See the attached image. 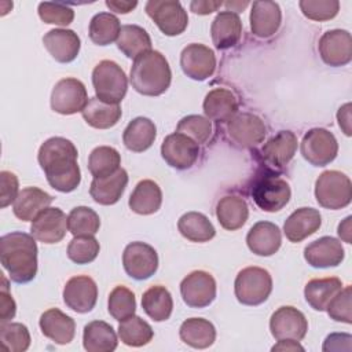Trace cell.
<instances>
[{
    "mask_svg": "<svg viewBox=\"0 0 352 352\" xmlns=\"http://www.w3.org/2000/svg\"><path fill=\"white\" fill-rule=\"evenodd\" d=\"M122 264L131 278L144 280L157 272L158 254L155 249L146 242H131L124 249Z\"/></svg>",
    "mask_w": 352,
    "mask_h": 352,
    "instance_id": "cell-11",
    "label": "cell"
},
{
    "mask_svg": "<svg viewBox=\"0 0 352 352\" xmlns=\"http://www.w3.org/2000/svg\"><path fill=\"white\" fill-rule=\"evenodd\" d=\"M298 6L304 16L316 22L333 19L340 11L337 0H301Z\"/></svg>",
    "mask_w": 352,
    "mask_h": 352,
    "instance_id": "cell-49",
    "label": "cell"
},
{
    "mask_svg": "<svg viewBox=\"0 0 352 352\" xmlns=\"http://www.w3.org/2000/svg\"><path fill=\"white\" fill-rule=\"evenodd\" d=\"M88 100L89 99L85 85L73 77L59 80L51 94L52 110L63 116L82 111Z\"/></svg>",
    "mask_w": 352,
    "mask_h": 352,
    "instance_id": "cell-10",
    "label": "cell"
},
{
    "mask_svg": "<svg viewBox=\"0 0 352 352\" xmlns=\"http://www.w3.org/2000/svg\"><path fill=\"white\" fill-rule=\"evenodd\" d=\"M344 257L345 250L341 242L333 236H322L304 249V258L314 268L337 267Z\"/></svg>",
    "mask_w": 352,
    "mask_h": 352,
    "instance_id": "cell-20",
    "label": "cell"
},
{
    "mask_svg": "<svg viewBox=\"0 0 352 352\" xmlns=\"http://www.w3.org/2000/svg\"><path fill=\"white\" fill-rule=\"evenodd\" d=\"M121 155L110 146L95 147L88 158V169L94 177H104L120 169Z\"/></svg>",
    "mask_w": 352,
    "mask_h": 352,
    "instance_id": "cell-43",
    "label": "cell"
},
{
    "mask_svg": "<svg viewBox=\"0 0 352 352\" xmlns=\"http://www.w3.org/2000/svg\"><path fill=\"white\" fill-rule=\"evenodd\" d=\"M98 300V286L91 276L77 275L70 278L63 287L65 304L78 314L94 309Z\"/></svg>",
    "mask_w": 352,
    "mask_h": 352,
    "instance_id": "cell-18",
    "label": "cell"
},
{
    "mask_svg": "<svg viewBox=\"0 0 352 352\" xmlns=\"http://www.w3.org/2000/svg\"><path fill=\"white\" fill-rule=\"evenodd\" d=\"M179 232L191 242H208L216 235L210 220L199 212H187L177 221Z\"/></svg>",
    "mask_w": 352,
    "mask_h": 352,
    "instance_id": "cell-39",
    "label": "cell"
},
{
    "mask_svg": "<svg viewBox=\"0 0 352 352\" xmlns=\"http://www.w3.org/2000/svg\"><path fill=\"white\" fill-rule=\"evenodd\" d=\"M352 289L351 286H346L344 289H341L334 297L333 300L329 302L326 311L329 314V316L336 320V322H342L346 324L352 323V304H351V296Z\"/></svg>",
    "mask_w": 352,
    "mask_h": 352,
    "instance_id": "cell-51",
    "label": "cell"
},
{
    "mask_svg": "<svg viewBox=\"0 0 352 352\" xmlns=\"http://www.w3.org/2000/svg\"><path fill=\"white\" fill-rule=\"evenodd\" d=\"M118 337L128 346H143L153 340L154 331L146 320L133 315L120 323Z\"/></svg>",
    "mask_w": 352,
    "mask_h": 352,
    "instance_id": "cell-42",
    "label": "cell"
},
{
    "mask_svg": "<svg viewBox=\"0 0 352 352\" xmlns=\"http://www.w3.org/2000/svg\"><path fill=\"white\" fill-rule=\"evenodd\" d=\"M129 78L136 92L158 96L169 88L172 72L166 58L160 51L150 50L133 59Z\"/></svg>",
    "mask_w": 352,
    "mask_h": 352,
    "instance_id": "cell-3",
    "label": "cell"
},
{
    "mask_svg": "<svg viewBox=\"0 0 352 352\" xmlns=\"http://www.w3.org/2000/svg\"><path fill=\"white\" fill-rule=\"evenodd\" d=\"M100 246L94 235L74 236L67 246V257L76 264L92 263L99 254Z\"/></svg>",
    "mask_w": 352,
    "mask_h": 352,
    "instance_id": "cell-47",
    "label": "cell"
},
{
    "mask_svg": "<svg viewBox=\"0 0 352 352\" xmlns=\"http://www.w3.org/2000/svg\"><path fill=\"white\" fill-rule=\"evenodd\" d=\"M136 300L132 290L125 286H116L109 296V314L118 322L135 315Z\"/></svg>",
    "mask_w": 352,
    "mask_h": 352,
    "instance_id": "cell-45",
    "label": "cell"
},
{
    "mask_svg": "<svg viewBox=\"0 0 352 352\" xmlns=\"http://www.w3.org/2000/svg\"><path fill=\"white\" fill-rule=\"evenodd\" d=\"M0 340L3 346L11 352H23L30 346V334L28 327L16 322L1 323Z\"/></svg>",
    "mask_w": 352,
    "mask_h": 352,
    "instance_id": "cell-46",
    "label": "cell"
},
{
    "mask_svg": "<svg viewBox=\"0 0 352 352\" xmlns=\"http://www.w3.org/2000/svg\"><path fill=\"white\" fill-rule=\"evenodd\" d=\"M272 351H287V352H294V351H304V346L300 345L298 341L294 340H278V344H275Z\"/></svg>",
    "mask_w": 352,
    "mask_h": 352,
    "instance_id": "cell-58",
    "label": "cell"
},
{
    "mask_svg": "<svg viewBox=\"0 0 352 352\" xmlns=\"http://www.w3.org/2000/svg\"><path fill=\"white\" fill-rule=\"evenodd\" d=\"M338 153L336 136L324 128L309 129L301 140V154L314 166H324L334 161Z\"/></svg>",
    "mask_w": 352,
    "mask_h": 352,
    "instance_id": "cell-9",
    "label": "cell"
},
{
    "mask_svg": "<svg viewBox=\"0 0 352 352\" xmlns=\"http://www.w3.org/2000/svg\"><path fill=\"white\" fill-rule=\"evenodd\" d=\"M120 30V19L110 12H99L89 22V38L98 45H109L117 41Z\"/></svg>",
    "mask_w": 352,
    "mask_h": 352,
    "instance_id": "cell-41",
    "label": "cell"
},
{
    "mask_svg": "<svg viewBox=\"0 0 352 352\" xmlns=\"http://www.w3.org/2000/svg\"><path fill=\"white\" fill-rule=\"evenodd\" d=\"M0 261L10 279L16 283H28L37 274V245L34 236L14 231L0 239Z\"/></svg>",
    "mask_w": 352,
    "mask_h": 352,
    "instance_id": "cell-2",
    "label": "cell"
},
{
    "mask_svg": "<svg viewBox=\"0 0 352 352\" xmlns=\"http://www.w3.org/2000/svg\"><path fill=\"white\" fill-rule=\"evenodd\" d=\"M236 300L243 305H260L272 292V278L261 267H246L238 272L234 282Z\"/></svg>",
    "mask_w": 352,
    "mask_h": 352,
    "instance_id": "cell-5",
    "label": "cell"
},
{
    "mask_svg": "<svg viewBox=\"0 0 352 352\" xmlns=\"http://www.w3.org/2000/svg\"><path fill=\"white\" fill-rule=\"evenodd\" d=\"M176 132L184 133L192 140H195L198 144H202L212 135V122L206 117L191 114V116L183 117L179 121L176 126Z\"/></svg>",
    "mask_w": 352,
    "mask_h": 352,
    "instance_id": "cell-48",
    "label": "cell"
},
{
    "mask_svg": "<svg viewBox=\"0 0 352 352\" xmlns=\"http://www.w3.org/2000/svg\"><path fill=\"white\" fill-rule=\"evenodd\" d=\"M246 243L250 252L257 256H272L280 248L282 234L276 224L271 221H258L249 230Z\"/></svg>",
    "mask_w": 352,
    "mask_h": 352,
    "instance_id": "cell-24",
    "label": "cell"
},
{
    "mask_svg": "<svg viewBox=\"0 0 352 352\" xmlns=\"http://www.w3.org/2000/svg\"><path fill=\"white\" fill-rule=\"evenodd\" d=\"M142 308L154 322L168 320L173 309V300L169 290L160 285L151 286L143 293Z\"/></svg>",
    "mask_w": 352,
    "mask_h": 352,
    "instance_id": "cell-38",
    "label": "cell"
},
{
    "mask_svg": "<svg viewBox=\"0 0 352 352\" xmlns=\"http://www.w3.org/2000/svg\"><path fill=\"white\" fill-rule=\"evenodd\" d=\"M128 184V173L120 168L114 173L104 177H94L89 194L99 205H114L118 202Z\"/></svg>",
    "mask_w": 352,
    "mask_h": 352,
    "instance_id": "cell-26",
    "label": "cell"
},
{
    "mask_svg": "<svg viewBox=\"0 0 352 352\" xmlns=\"http://www.w3.org/2000/svg\"><path fill=\"white\" fill-rule=\"evenodd\" d=\"M77 157L76 146L66 138L54 136L40 146L37 160L52 188L72 192L78 187L81 172Z\"/></svg>",
    "mask_w": 352,
    "mask_h": 352,
    "instance_id": "cell-1",
    "label": "cell"
},
{
    "mask_svg": "<svg viewBox=\"0 0 352 352\" xmlns=\"http://www.w3.org/2000/svg\"><path fill=\"white\" fill-rule=\"evenodd\" d=\"M180 294L188 307L205 308L216 298V280L206 271H192L182 280Z\"/></svg>",
    "mask_w": 352,
    "mask_h": 352,
    "instance_id": "cell-12",
    "label": "cell"
},
{
    "mask_svg": "<svg viewBox=\"0 0 352 352\" xmlns=\"http://www.w3.org/2000/svg\"><path fill=\"white\" fill-rule=\"evenodd\" d=\"M270 330L275 340L301 341L308 330L305 315L294 307L278 308L270 319Z\"/></svg>",
    "mask_w": 352,
    "mask_h": 352,
    "instance_id": "cell-16",
    "label": "cell"
},
{
    "mask_svg": "<svg viewBox=\"0 0 352 352\" xmlns=\"http://www.w3.org/2000/svg\"><path fill=\"white\" fill-rule=\"evenodd\" d=\"M81 114L85 122L92 128L109 129L120 121L122 116V110L120 104L106 103L95 96L88 100Z\"/></svg>",
    "mask_w": 352,
    "mask_h": 352,
    "instance_id": "cell-36",
    "label": "cell"
},
{
    "mask_svg": "<svg viewBox=\"0 0 352 352\" xmlns=\"http://www.w3.org/2000/svg\"><path fill=\"white\" fill-rule=\"evenodd\" d=\"M67 230V217L59 208H45L32 221L30 234L43 243L60 242Z\"/></svg>",
    "mask_w": 352,
    "mask_h": 352,
    "instance_id": "cell-19",
    "label": "cell"
},
{
    "mask_svg": "<svg viewBox=\"0 0 352 352\" xmlns=\"http://www.w3.org/2000/svg\"><path fill=\"white\" fill-rule=\"evenodd\" d=\"M180 340L191 348H209L216 340V329L212 322L204 318L186 319L179 330Z\"/></svg>",
    "mask_w": 352,
    "mask_h": 352,
    "instance_id": "cell-34",
    "label": "cell"
},
{
    "mask_svg": "<svg viewBox=\"0 0 352 352\" xmlns=\"http://www.w3.org/2000/svg\"><path fill=\"white\" fill-rule=\"evenodd\" d=\"M106 6L117 14H128L138 6V1L136 0H132V1H128V0H121V1L120 0H106Z\"/></svg>",
    "mask_w": 352,
    "mask_h": 352,
    "instance_id": "cell-57",
    "label": "cell"
},
{
    "mask_svg": "<svg viewBox=\"0 0 352 352\" xmlns=\"http://www.w3.org/2000/svg\"><path fill=\"white\" fill-rule=\"evenodd\" d=\"M52 197L41 188L26 187L22 188L12 202L14 214L22 221H33L36 216L50 206Z\"/></svg>",
    "mask_w": 352,
    "mask_h": 352,
    "instance_id": "cell-30",
    "label": "cell"
},
{
    "mask_svg": "<svg viewBox=\"0 0 352 352\" xmlns=\"http://www.w3.org/2000/svg\"><path fill=\"white\" fill-rule=\"evenodd\" d=\"M162 204V191L160 186L150 179L140 180L133 188L128 205L138 214H153Z\"/></svg>",
    "mask_w": 352,
    "mask_h": 352,
    "instance_id": "cell-32",
    "label": "cell"
},
{
    "mask_svg": "<svg viewBox=\"0 0 352 352\" xmlns=\"http://www.w3.org/2000/svg\"><path fill=\"white\" fill-rule=\"evenodd\" d=\"M252 197L261 210L278 212L289 204L292 190L289 183L282 177L272 173H264L254 180Z\"/></svg>",
    "mask_w": 352,
    "mask_h": 352,
    "instance_id": "cell-7",
    "label": "cell"
},
{
    "mask_svg": "<svg viewBox=\"0 0 352 352\" xmlns=\"http://www.w3.org/2000/svg\"><path fill=\"white\" fill-rule=\"evenodd\" d=\"M92 84L96 98L106 103L120 104L128 89L125 72L116 62L100 60L92 72Z\"/></svg>",
    "mask_w": 352,
    "mask_h": 352,
    "instance_id": "cell-4",
    "label": "cell"
},
{
    "mask_svg": "<svg viewBox=\"0 0 352 352\" xmlns=\"http://www.w3.org/2000/svg\"><path fill=\"white\" fill-rule=\"evenodd\" d=\"M183 73L195 81L209 78L216 69V56L213 50L204 44L192 43L183 48L180 55Z\"/></svg>",
    "mask_w": 352,
    "mask_h": 352,
    "instance_id": "cell-17",
    "label": "cell"
},
{
    "mask_svg": "<svg viewBox=\"0 0 352 352\" xmlns=\"http://www.w3.org/2000/svg\"><path fill=\"white\" fill-rule=\"evenodd\" d=\"M337 120H338V125L342 129V132L346 136L352 135V129H351V103H345L342 104L338 111H337Z\"/></svg>",
    "mask_w": 352,
    "mask_h": 352,
    "instance_id": "cell-56",
    "label": "cell"
},
{
    "mask_svg": "<svg viewBox=\"0 0 352 352\" xmlns=\"http://www.w3.org/2000/svg\"><path fill=\"white\" fill-rule=\"evenodd\" d=\"M230 139L241 147H256L263 143L267 128L264 121L252 113H236L227 124Z\"/></svg>",
    "mask_w": 352,
    "mask_h": 352,
    "instance_id": "cell-15",
    "label": "cell"
},
{
    "mask_svg": "<svg viewBox=\"0 0 352 352\" xmlns=\"http://www.w3.org/2000/svg\"><path fill=\"white\" fill-rule=\"evenodd\" d=\"M342 289L341 279L336 276L311 279L304 289L307 302L315 311H324L333 297Z\"/></svg>",
    "mask_w": 352,
    "mask_h": 352,
    "instance_id": "cell-37",
    "label": "cell"
},
{
    "mask_svg": "<svg viewBox=\"0 0 352 352\" xmlns=\"http://www.w3.org/2000/svg\"><path fill=\"white\" fill-rule=\"evenodd\" d=\"M0 206L6 208L18 197V177L8 170H1L0 173Z\"/></svg>",
    "mask_w": 352,
    "mask_h": 352,
    "instance_id": "cell-52",
    "label": "cell"
},
{
    "mask_svg": "<svg viewBox=\"0 0 352 352\" xmlns=\"http://www.w3.org/2000/svg\"><path fill=\"white\" fill-rule=\"evenodd\" d=\"M236 96L226 88L209 91L204 99V113L206 118L217 122H228L238 113Z\"/></svg>",
    "mask_w": 352,
    "mask_h": 352,
    "instance_id": "cell-29",
    "label": "cell"
},
{
    "mask_svg": "<svg viewBox=\"0 0 352 352\" xmlns=\"http://www.w3.org/2000/svg\"><path fill=\"white\" fill-rule=\"evenodd\" d=\"M282 22V11L278 3L264 0L254 1L250 11V30L256 37L268 38L275 34Z\"/></svg>",
    "mask_w": 352,
    "mask_h": 352,
    "instance_id": "cell-22",
    "label": "cell"
},
{
    "mask_svg": "<svg viewBox=\"0 0 352 352\" xmlns=\"http://www.w3.org/2000/svg\"><path fill=\"white\" fill-rule=\"evenodd\" d=\"M43 44L50 55L60 63L73 62L81 47L80 37L70 29H52L43 37Z\"/></svg>",
    "mask_w": 352,
    "mask_h": 352,
    "instance_id": "cell-21",
    "label": "cell"
},
{
    "mask_svg": "<svg viewBox=\"0 0 352 352\" xmlns=\"http://www.w3.org/2000/svg\"><path fill=\"white\" fill-rule=\"evenodd\" d=\"M216 216L223 228L235 231L246 223L249 217V208L243 198L236 195H226L217 202Z\"/></svg>",
    "mask_w": 352,
    "mask_h": 352,
    "instance_id": "cell-35",
    "label": "cell"
},
{
    "mask_svg": "<svg viewBox=\"0 0 352 352\" xmlns=\"http://www.w3.org/2000/svg\"><path fill=\"white\" fill-rule=\"evenodd\" d=\"M351 220H352V217L351 216H348V217H345L340 224H338V235H340V238L344 241V242H346V243H351L352 242V239H351Z\"/></svg>",
    "mask_w": 352,
    "mask_h": 352,
    "instance_id": "cell-59",
    "label": "cell"
},
{
    "mask_svg": "<svg viewBox=\"0 0 352 352\" xmlns=\"http://www.w3.org/2000/svg\"><path fill=\"white\" fill-rule=\"evenodd\" d=\"M41 333L55 344L66 345L73 341L76 334L74 319L58 308H50L41 314L38 320Z\"/></svg>",
    "mask_w": 352,
    "mask_h": 352,
    "instance_id": "cell-23",
    "label": "cell"
},
{
    "mask_svg": "<svg viewBox=\"0 0 352 352\" xmlns=\"http://www.w3.org/2000/svg\"><path fill=\"white\" fill-rule=\"evenodd\" d=\"M16 312L15 301L8 292V282L4 275H1V290H0V320L1 323L10 322Z\"/></svg>",
    "mask_w": 352,
    "mask_h": 352,
    "instance_id": "cell-53",
    "label": "cell"
},
{
    "mask_svg": "<svg viewBox=\"0 0 352 352\" xmlns=\"http://www.w3.org/2000/svg\"><path fill=\"white\" fill-rule=\"evenodd\" d=\"M38 16L45 23L67 26L74 19V11L63 3L43 1L38 4Z\"/></svg>",
    "mask_w": 352,
    "mask_h": 352,
    "instance_id": "cell-50",
    "label": "cell"
},
{
    "mask_svg": "<svg viewBox=\"0 0 352 352\" xmlns=\"http://www.w3.org/2000/svg\"><path fill=\"white\" fill-rule=\"evenodd\" d=\"M297 146V136L292 131H280L261 147V155L268 164L282 168L294 157Z\"/></svg>",
    "mask_w": 352,
    "mask_h": 352,
    "instance_id": "cell-28",
    "label": "cell"
},
{
    "mask_svg": "<svg viewBox=\"0 0 352 352\" xmlns=\"http://www.w3.org/2000/svg\"><path fill=\"white\" fill-rule=\"evenodd\" d=\"M221 1H213V0H194L190 3V8L194 14L198 15H208L213 11H217V8L221 7Z\"/></svg>",
    "mask_w": 352,
    "mask_h": 352,
    "instance_id": "cell-55",
    "label": "cell"
},
{
    "mask_svg": "<svg viewBox=\"0 0 352 352\" xmlns=\"http://www.w3.org/2000/svg\"><path fill=\"white\" fill-rule=\"evenodd\" d=\"M322 226L319 210L314 208H298L283 224V232L290 242H301L315 234Z\"/></svg>",
    "mask_w": 352,
    "mask_h": 352,
    "instance_id": "cell-25",
    "label": "cell"
},
{
    "mask_svg": "<svg viewBox=\"0 0 352 352\" xmlns=\"http://www.w3.org/2000/svg\"><path fill=\"white\" fill-rule=\"evenodd\" d=\"M315 198L326 209H342L351 204L352 183L340 170H324L316 179Z\"/></svg>",
    "mask_w": 352,
    "mask_h": 352,
    "instance_id": "cell-6",
    "label": "cell"
},
{
    "mask_svg": "<svg viewBox=\"0 0 352 352\" xmlns=\"http://www.w3.org/2000/svg\"><path fill=\"white\" fill-rule=\"evenodd\" d=\"M210 34L217 50L234 47L242 36V22L239 15L230 10L219 12L212 22Z\"/></svg>",
    "mask_w": 352,
    "mask_h": 352,
    "instance_id": "cell-27",
    "label": "cell"
},
{
    "mask_svg": "<svg viewBox=\"0 0 352 352\" xmlns=\"http://www.w3.org/2000/svg\"><path fill=\"white\" fill-rule=\"evenodd\" d=\"M117 47L124 55L135 59L151 50V38L143 28L138 25H124L117 38Z\"/></svg>",
    "mask_w": 352,
    "mask_h": 352,
    "instance_id": "cell-40",
    "label": "cell"
},
{
    "mask_svg": "<svg viewBox=\"0 0 352 352\" xmlns=\"http://www.w3.org/2000/svg\"><path fill=\"white\" fill-rule=\"evenodd\" d=\"M82 345L88 352H113L118 345V340L109 323L92 320L84 327Z\"/></svg>",
    "mask_w": 352,
    "mask_h": 352,
    "instance_id": "cell-33",
    "label": "cell"
},
{
    "mask_svg": "<svg viewBox=\"0 0 352 352\" xmlns=\"http://www.w3.org/2000/svg\"><path fill=\"white\" fill-rule=\"evenodd\" d=\"M155 136L157 128L154 122L146 117H136L124 129L122 142L128 150L142 153L153 146Z\"/></svg>",
    "mask_w": 352,
    "mask_h": 352,
    "instance_id": "cell-31",
    "label": "cell"
},
{
    "mask_svg": "<svg viewBox=\"0 0 352 352\" xmlns=\"http://www.w3.org/2000/svg\"><path fill=\"white\" fill-rule=\"evenodd\" d=\"M352 336L346 333H333L326 337L322 349L323 351H346L352 349Z\"/></svg>",
    "mask_w": 352,
    "mask_h": 352,
    "instance_id": "cell-54",
    "label": "cell"
},
{
    "mask_svg": "<svg viewBox=\"0 0 352 352\" xmlns=\"http://www.w3.org/2000/svg\"><path fill=\"white\" fill-rule=\"evenodd\" d=\"M322 60L333 67L345 66L352 59V37L348 30L333 29L322 34L318 43Z\"/></svg>",
    "mask_w": 352,
    "mask_h": 352,
    "instance_id": "cell-14",
    "label": "cell"
},
{
    "mask_svg": "<svg viewBox=\"0 0 352 352\" xmlns=\"http://www.w3.org/2000/svg\"><path fill=\"white\" fill-rule=\"evenodd\" d=\"M99 227L100 219L98 213L88 206H76L67 216V228L74 236L95 235Z\"/></svg>",
    "mask_w": 352,
    "mask_h": 352,
    "instance_id": "cell-44",
    "label": "cell"
},
{
    "mask_svg": "<svg viewBox=\"0 0 352 352\" xmlns=\"http://www.w3.org/2000/svg\"><path fill=\"white\" fill-rule=\"evenodd\" d=\"M198 154V143L180 132L168 135L161 144V155L165 162L180 170L191 168L195 164Z\"/></svg>",
    "mask_w": 352,
    "mask_h": 352,
    "instance_id": "cell-13",
    "label": "cell"
},
{
    "mask_svg": "<svg viewBox=\"0 0 352 352\" xmlns=\"http://www.w3.org/2000/svg\"><path fill=\"white\" fill-rule=\"evenodd\" d=\"M146 12L165 36L182 34L187 25V11L177 0H148Z\"/></svg>",
    "mask_w": 352,
    "mask_h": 352,
    "instance_id": "cell-8",
    "label": "cell"
}]
</instances>
